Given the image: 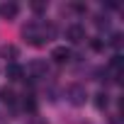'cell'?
<instances>
[{"label":"cell","instance_id":"3","mask_svg":"<svg viewBox=\"0 0 124 124\" xmlns=\"http://www.w3.org/2000/svg\"><path fill=\"white\" fill-rule=\"evenodd\" d=\"M51 58L56 61V63H66V61L71 58V49H68V46H56V49L51 51Z\"/></svg>","mask_w":124,"mask_h":124},{"label":"cell","instance_id":"7","mask_svg":"<svg viewBox=\"0 0 124 124\" xmlns=\"http://www.w3.org/2000/svg\"><path fill=\"white\" fill-rule=\"evenodd\" d=\"M17 54H20V51H17V46H12V44H5L3 49H0V56H3L5 61H8V58H10V61L17 58Z\"/></svg>","mask_w":124,"mask_h":124},{"label":"cell","instance_id":"10","mask_svg":"<svg viewBox=\"0 0 124 124\" xmlns=\"http://www.w3.org/2000/svg\"><path fill=\"white\" fill-rule=\"evenodd\" d=\"M109 66H112L114 71H119V68H122V56H119V54H114V56H112V61H109Z\"/></svg>","mask_w":124,"mask_h":124},{"label":"cell","instance_id":"8","mask_svg":"<svg viewBox=\"0 0 124 124\" xmlns=\"http://www.w3.org/2000/svg\"><path fill=\"white\" fill-rule=\"evenodd\" d=\"M95 97H97V100H95V105H97L100 109H105V107H107V102H109V100H107V93H97Z\"/></svg>","mask_w":124,"mask_h":124},{"label":"cell","instance_id":"12","mask_svg":"<svg viewBox=\"0 0 124 124\" xmlns=\"http://www.w3.org/2000/svg\"><path fill=\"white\" fill-rule=\"evenodd\" d=\"M112 46H122V34H112Z\"/></svg>","mask_w":124,"mask_h":124},{"label":"cell","instance_id":"11","mask_svg":"<svg viewBox=\"0 0 124 124\" xmlns=\"http://www.w3.org/2000/svg\"><path fill=\"white\" fill-rule=\"evenodd\" d=\"M90 46H93L95 51H102V49H105V41H100V39H93V41H90Z\"/></svg>","mask_w":124,"mask_h":124},{"label":"cell","instance_id":"1","mask_svg":"<svg viewBox=\"0 0 124 124\" xmlns=\"http://www.w3.org/2000/svg\"><path fill=\"white\" fill-rule=\"evenodd\" d=\"M66 95H68V100H71L73 105H83V102H85V88H83V85H68Z\"/></svg>","mask_w":124,"mask_h":124},{"label":"cell","instance_id":"2","mask_svg":"<svg viewBox=\"0 0 124 124\" xmlns=\"http://www.w3.org/2000/svg\"><path fill=\"white\" fill-rule=\"evenodd\" d=\"M66 39H71L73 44H78V41L85 39V29H83L80 24H71V27L66 29Z\"/></svg>","mask_w":124,"mask_h":124},{"label":"cell","instance_id":"9","mask_svg":"<svg viewBox=\"0 0 124 124\" xmlns=\"http://www.w3.org/2000/svg\"><path fill=\"white\" fill-rule=\"evenodd\" d=\"M22 105H24V109H27V112H34V109H37V102H34V97H32V95H24V102H22Z\"/></svg>","mask_w":124,"mask_h":124},{"label":"cell","instance_id":"13","mask_svg":"<svg viewBox=\"0 0 124 124\" xmlns=\"http://www.w3.org/2000/svg\"><path fill=\"white\" fill-rule=\"evenodd\" d=\"M73 10H76V12H85V5H80V3H73Z\"/></svg>","mask_w":124,"mask_h":124},{"label":"cell","instance_id":"6","mask_svg":"<svg viewBox=\"0 0 124 124\" xmlns=\"http://www.w3.org/2000/svg\"><path fill=\"white\" fill-rule=\"evenodd\" d=\"M0 100H3L5 105H15V102H17V95H15V90L3 88V90H0Z\"/></svg>","mask_w":124,"mask_h":124},{"label":"cell","instance_id":"5","mask_svg":"<svg viewBox=\"0 0 124 124\" xmlns=\"http://www.w3.org/2000/svg\"><path fill=\"white\" fill-rule=\"evenodd\" d=\"M22 76H24V68L22 66H17V63H10L8 66V78L10 80H22Z\"/></svg>","mask_w":124,"mask_h":124},{"label":"cell","instance_id":"4","mask_svg":"<svg viewBox=\"0 0 124 124\" xmlns=\"http://www.w3.org/2000/svg\"><path fill=\"white\" fill-rule=\"evenodd\" d=\"M17 5L15 3H5V5H0V17H5V20H12L15 15H17Z\"/></svg>","mask_w":124,"mask_h":124}]
</instances>
